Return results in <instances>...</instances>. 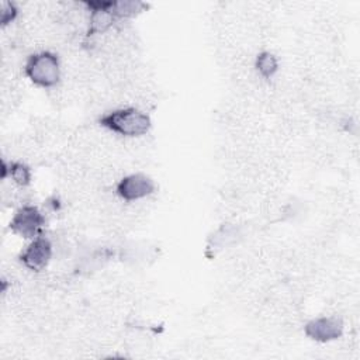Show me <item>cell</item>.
Segmentation results:
<instances>
[{
	"label": "cell",
	"instance_id": "1",
	"mask_svg": "<svg viewBox=\"0 0 360 360\" xmlns=\"http://www.w3.org/2000/svg\"><path fill=\"white\" fill-rule=\"evenodd\" d=\"M98 125L122 139H138L150 131L152 120L145 110L122 105L103 112L98 117Z\"/></svg>",
	"mask_w": 360,
	"mask_h": 360
},
{
	"label": "cell",
	"instance_id": "11",
	"mask_svg": "<svg viewBox=\"0 0 360 360\" xmlns=\"http://www.w3.org/2000/svg\"><path fill=\"white\" fill-rule=\"evenodd\" d=\"M1 25L7 27L18 17V7L10 1H1Z\"/></svg>",
	"mask_w": 360,
	"mask_h": 360
},
{
	"label": "cell",
	"instance_id": "7",
	"mask_svg": "<svg viewBox=\"0 0 360 360\" xmlns=\"http://www.w3.org/2000/svg\"><path fill=\"white\" fill-rule=\"evenodd\" d=\"M243 239V231L240 225L224 224L211 236L208 246L211 250L218 252L238 245Z\"/></svg>",
	"mask_w": 360,
	"mask_h": 360
},
{
	"label": "cell",
	"instance_id": "3",
	"mask_svg": "<svg viewBox=\"0 0 360 360\" xmlns=\"http://www.w3.org/2000/svg\"><path fill=\"white\" fill-rule=\"evenodd\" d=\"M45 222L46 219L44 212L30 202L17 208L8 226L15 235L31 240L39 235H44Z\"/></svg>",
	"mask_w": 360,
	"mask_h": 360
},
{
	"label": "cell",
	"instance_id": "6",
	"mask_svg": "<svg viewBox=\"0 0 360 360\" xmlns=\"http://www.w3.org/2000/svg\"><path fill=\"white\" fill-rule=\"evenodd\" d=\"M345 323L340 316L323 315L308 321L304 325V333L315 342L328 343L339 339L343 335Z\"/></svg>",
	"mask_w": 360,
	"mask_h": 360
},
{
	"label": "cell",
	"instance_id": "9",
	"mask_svg": "<svg viewBox=\"0 0 360 360\" xmlns=\"http://www.w3.org/2000/svg\"><path fill=\"white\" fill-rule=\"evenodd\" d=\"M253 68H255L256 75L260 79L269 80V79H273V76L277 73L278 60L273 53L264 51V52L257 53V56L255 58V62H253Z\"/></svg>",
	"mask_w": 360,
	"mask_h": 360
},
{
	"label": "cell",
	"instance_id": "4",
	"mask_svg": "<svg viewBox=\"0 0 360 360\" xmlns=\"http://www.w3.org/2000/svg\"><path fill=\"white\" fill-rule=\"evenodd\" d=\"M156 190V184L145 173L136 172L124 174L115 184L114 191L115 194L125 202H136L148 198Z\"/></svg>",
	"mask_w": 360,
	"mask_h": 360
},
{
	"label": "cell",
	"instance_id": "2",
	"mask_svg": "<svg viewBox=\"0 0 360 360\" xmlns=\"http://www.w3.org/2000/svg\"><path fill=\"white\" fill-rule=\"evenodd\" d=\"M22 70L27 79L46 90L58 87L63 79L62 59L51 49H38L31 52L25 58Z\"/></svg>",
	"mask_w": 360,
	"mask_h": 360
},
{
	"label": "cell",
	"instance_id": "10",
	"mask_svg": "<svg viewBox=\"0 0 360 360\" xmlns=\"http://www.w3.org/2000/svg\"><path fill=\"white\" fill-rule=\"evenodd\" d=\"M111 11L117 17V20H128L143 11L145 4L141 1H132V0H120V1H111L110 6Z\"/></svg>",
	"mask_w": 360,
	"mask_h": 360
},
{
	"label": "cell",
	"instance_id": "5",
	"mask_svg": "<svg viewBox=\"0 0 360 360\" xmlns=\"http://www.w3.org/2000/svg\"><path fill=\"white\" fill-rule=\"evenodd\" d=\"M53 257V246L49 236L39 235L30 240L25 249L20 253V263L32 273H41L46 269Z\"/></svg>",
	"mask_w": 360,
	"mask_h": 360
},
{
	"label": "cell",
	"instance_id": "8",
	"mask_svg": "<svg viewBox=\"0 0 360 360\" xmlns=\"http://www.w3.org/2000/svg\"><path fill=\"white\" fill-rule=\"evenodd\" d=\"M31 169L27 162L22 160H10L1 162V179H8L17 186L28 187L31 183Z\"/></svg>",
	"mask_w": 360,
	"mask_h": 360
}]
</instances>
